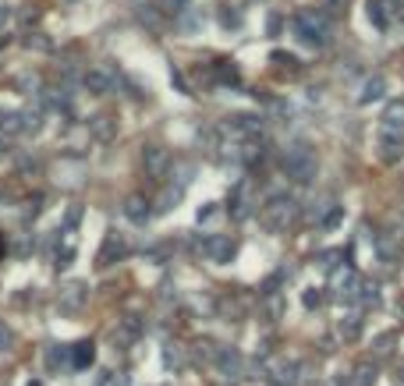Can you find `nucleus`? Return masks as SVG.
<instances>
[{"mask_svg": "<svg viewBox=\"0 0 404 386\" xmlns=\"http://www.w3.org/2000/svg\"><path fill=\"white\" fill-rule=\"evenodd\" d=\"M93 358H96V351H93V344H89V340L71 344V365H75V368H89V365H93Z\"/></svg>", "mask_w": 404, "mask_h": 386, "instance_id": "4468645a", "label": "nucleus"}, {"mask_svg": "<svg viewBox=\"0 0 404 386\" xmlns=\"http://www.w3.org/2000/svg\"><path fill=\"white\" fill-rule=\"evenodd\" d=\"M198 22H202V18H198V11H195V8L181 15V29H184V33H195V29H198Z\"/></svg>", "mask_w": 404, "mask_h": 386, "instance_id": "5701e85b", "label": "nucleus"}, {"mask_svg": "<svg viewBox=\"0 0 404 386\" xmlns=\"http://www.w3.org/2000/svg\"><path fill=\"white\" fill-rule=\"evenodd\" d=\"M337 329H340V337H344V340H355V337L362 333V315H355V312H351V315H344V319L337 322Z\"/></svg>", "mask_w": 404, "mask_h": 386, "instance_id": "f3484780", "label": "nucleus"}, {"mask_svg": "<svg viewBox=\"0 0 404 386\" xmlns=\"http://www.w3.org/2000/svg\"><path fill=\"white\" fill-rule=\"evenodd\" d=\"M85 89H89V93H100V96L114 93V89H117V71H114L110 64H93V68L85 71Z\"/></svg>", "mask_w": 404, "mask_h": 386, "instance_id": "20e7f679", "label": "nucleus"}, {"mask_svg": "<svg viewBox=\"0 0 404 386\" xmlns=\"http://www.w3.org/2000/svg\"><path fill=\"white\" fill-rule=\"evenodd\" d=\"M4 25H8V8L0 4V29H4Z\"/></svg>", "mask_w": 404, "mask_h": 386, "instance_id": "cd10ccee", "label": "nucleus"}, {"mask_svg": "<svg viewBox=\"0 0 404 386\" xmlns=\"http://www.w3.org/2000/svg\"><path fill=\"white\" fill-rule=\"evenodd\" d=\"M379 156H383L386 163L400 160V156H404V139H400V135H379Z\"/></svg>", "mask_w": 404, "mask_h": 386, "instance_id": "9b49d317", "label": "nucleus"}, {"mask_svg": "<svg viewBox=\"0 0 404 386\" xmlns=\"http://www.w3.org/2000/svg\"><path fill=\"white\" fill-rule=\"evenodd\" d=\"M40 124H43V114L40 110H25L22 114V131H40Z\"/></svg>", "mask_w": 404, "mask_h": 386, "instance_id": "6ab92c4d", "label": "nucleus"}, {"mask_svg": "<svg viewBox=\"0 0 404 386\" xmlns=\"http://www.w3.org/2000/svg\"><path fill=\"white\" fill-rule=\"evenodd\" d=\"M177 199H181V188H167L163 195H160V209L167 213V209H174L177 206Z\"/></svg>", "mask_w": 404, "mask_h": 386, "instance_id": "412c9836", "label": "nucleus"}, {"mask_svg": "<svg viewBox=\"0 0 404 386\" xmlns=\"http://www.w3.org/2000/svg\"><path fill=\"white\" fill-rule=\"evenodd\" d=\"M85 287L82 283H68L64 291H61V308H68V312H78L82 308V301H85Z\"/></svg>", "mask_w": 404, "mask_h": 386, "instance_id": "ddd939ff", "label": "nucleus"}, {"mask_svg": "<svg viewBox=\"0 0 404 386\" xmlns=\"http://www.w3.org/2000/svg\"><path fill=\"white\" fill-rule=\"evenodd\" d=\"M138 18H142V22H149L153 29H160V15H156V8H153V4H142V8H138Z\"/></svg>", "mask_w": 404, "mask_h": 386, "instance_id": "4be33fe9", "label": "nucleus"}, {"mask_svg": "<svg viewBox=\"0 0 404 386\" xmlns=\"http://www.w3.org/2000/svg\"><path fill=\"white\" fill-rule=\"evenodd\" d=\"M383 89H386V82L376 75V78H369L365 86H362V96H358V103H372V100H379L383 96Z\"/></svg>", "mask_w": 404, "mask_h": 386, "instance_id": "dca6fc26", "label": "nucleus"}, {"mask_svg": "<svg viewBox=\"0 0 404 386\" xmlns=\"http://www.w3.org/2000/svg\"><path fill=\"white\" fill-rule=\"evenodd\" d=\"M114 128H117V124H114L110 117H96V121H93V135H96V139H103V142L114 135Z\"/></svg>", "mask_w": 404, "mask_h": 386, "instance_id": "a211bd4d", "label": "nucleus"}, {"mask_svg": "<svg viewBox=\"0 0 404 386\" xmlns=\"http://www.w3.org/2000/svg\"><path fill=\"white\" fill-rule=\"evenodd\" d=\"M333 291H337V298H340V301L358 305V291H362L358 273H355V269H337V276H333Z\"/></svg>", "mask_w": 404, "mask_h": 386, "instance_id": "39448f33", "label": "nucleus"}, {"mask_svg": "<svg viewBox=\"0 0 404 386\" xmlns=\"http://www.w3.org/2000/svg\"><path fill=\"white\" fill-rule=\"evenodd\" d=\"M323 4H326L330 11H344V4H347V0H323Z\"/></svg>", "mask_w": 404, "mask_h": 386, "instance_id": "bb28decb", "label": "nucleus"}, {"mask_svg": "<svg viewBox=\"0 0 404 386\" xmlns=\"http://www.w3.org/2000/svg\"><path fill=\"white\" fill-rule=\"evenodd\" d=\"M142 163H145V174L163 177V174H167V167H170V153H167V149H160V146H145V149H142Z\"/></svg>", "mask_w": 404, "mask_h": 386, "instance_id": "0eeeda50", "label": "nucleus"}, {"mask_svg": "<svg viewBox=\"0 0 404 386\" xmlns=\"http://www.w3.org/2000/svg\"><path fill=\"white\" fill-rule=\"evenodd\" d=\"M124 216H128L131 223H145V220L153 216V209H149V202H145L142 195H131V199L124 202Z\"/></svg>", "mask_w": 404, "mask_h": 386, "instance_id": "f8f14e48", "label": "nucleus"}, {"mask_svg": "<svg viewBox=\"0 0 404 386\" xmlns=\"http://www.w3.org/2000/svg\"><path fill=\"white\" fill-rule=\"evenodd\" d=\"M213 361H217V372H220L224 379H238V375H242V354H238L234 347H220Z\"/></svg>", "mask_w": 404, "mask_h": 386, "instance_id": "6e6552de", "label": "nucleus"}, {"mask_svg": "<svg viewBox=\"0 0 404 386\" xmlns=\"http://www.w3.org/2000/svg\"><path fill=\"white\" fill-rule=\"evenodd\" d=\"M114 255H124V234H117V230L107 234V241H103V248H100V266H110Z\"/></svg>", "mask_w": 404, "mask_h": 386, "instance_id": "9d476101", "label": "nucleus"}, {"mask_svg": "<svg viewBox=\"0 0 404 386\" xmlns=\"http://www.w3.org/2000/svg\"><path fill=\"white\" fill-rule=\"evenodd\" d=\"M284 174L291 181H298V185L316 177V156H312V149L305 142H295V146L284 149Z\"/></svg>", "mask_w": 404, "mask_h": 386, "instance_id": "f257e3e1", "label": "nucleus"}, {"mask_svg": "<svg viewBox=\"0 0 404 386\" xmlns=\"http://www.w3.org/2000/svg\"><path fill=\"white\" fill-rule=\"evenodd\" d=\"M202 252H206L210 262H231V259H234V241H231L227 234H213V238H206Z\"/></svg>", "mask_w": 404, "mask_h": 386, "instance_id": "423d86ee", "label": "nucleus"}, {"mask_svg": "<svg viewBox=\"0 0 404 386\" xmlns=\"http://www.w3.org/2000/svg\"><path fill=\"white\" fill-rule=\"evenodd\" d=\"M0 131H4V135L22 131V114H18V110H11V107H0Z\"/></svg>", "mask_w": 404, "mask_h": 386, "instance_id": "2eb2a0df", "label": "nucleus"}, {"mask_svg": "<svg viewBox=\"0 0 404 386\" xmlns=\"http://www.w3.org/2000/svg\"><path fill=\"white\" fill-rule=\"evenodd\" d=\"M11 344H15L11 329H4V326H0V351H11Z\"/></svg>", "mask_w": 404, "mask_h": 386, "instance_id": "393cba45", "label": "nucleus"}, {"mask_svg": "<svg viewBox=\"0 0 404 386\" xmlns=\"http://www.w3.org/2000/svg\"><path fill=\"white\" fill-rule=\"evenodd\" d=\"M369 18H372V25H386V15H383V0H369Z\"/></svg>", "mask_w": 404, "mask_h": 386, "instance_id": "aec40b11", "label": "nucleus"}, {"mask_svg": "<svg viewBox=\"0 0 404 386\" xmlns=\"http://www.w3.org/2000/svg\"><path fill=\"white\" fill-rule=\"evenodd\" d=\"M319 301H323V294H319V291H316V294H312V291L305 294V308H316Z\"/></svg>", "mask_w": 404, "mask_h": 386, "instance_id": "a878e982", "label": "nucleus"}, {"mask_svg": "<svg viewBox=\"0 0 404 386\" xmlns=\"http://www.w3.org/2000/svg\"><path fill=\"white\" fill-rule=\"evenodd\" d=\"M379 135H400L404 139V103H390L383 121H379Z\"/></svg>", "mask_w": 404, "mask_h": 386, "instance_id": "1a4fd4ad", "label": "nucleus"}, {"mask_svg": "<svg viewBox=\"0 0 404 386\" xmlns=\"http://www.w3.org/2000/svg\"><path fill=\"white\" fill-rule=\"evenodd\" d=\"M291 220H295V199H291V195H273V199L263 206V223H266L270 230H284Z\"/></svg>", "mask_w": 404, "mask_h": 386, "instance_id": "7ed1b4c3", "label": "nucleus"}, {"mask_svg": "<svg viewBox=\"0 0 404 386\" xmlns=\"http://www.w3.org/2000/svg\"><path fill=\"white\" fill-rule=\"evenodd\" d=\"M295 33H298V40L309 43V47H326V43H330V22H326L323 11H302V15L295 18Z\"/></svg>", "mask_w": 404, "mask_h": 386, "instance_id": "f03ea898", "label": "nucleus"}, {"mask_svg": "<svg viewBox=\"0 0 404 386\" xmlns=\"http://www.w3.org/2000/svg\"><path fill=\"white\" fill-rule=\"evenodd\" d=\"M220 22H224L227 29H238V25H242V15L231 11V8H224V11H220Z\"/></svg>", "mask_w": 404, "mask_h": 386, "instance_id": "b1692460", "label": "nucleus"}]
</instances>
